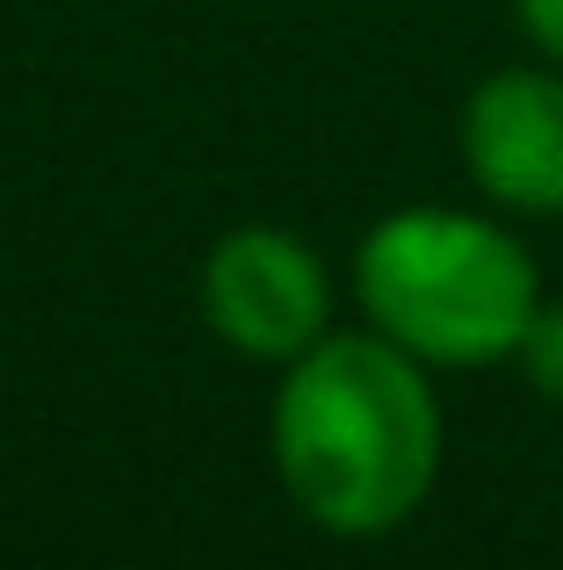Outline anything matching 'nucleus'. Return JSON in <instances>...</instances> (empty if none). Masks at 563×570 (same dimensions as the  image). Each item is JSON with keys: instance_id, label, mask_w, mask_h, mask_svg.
I'll use <instances>...</instances> for the list:
<instances>
[{"instance_id": "obj_6", "label": "nucleus", "mask_w": 563, "mask_h": 570, "mask_svg": "<svg viewBox=\"0 0 563 570\" xmlns=\"http://www.w3.org/2000/svg\"><path fill=\"white\" fill-rule=\"evenodd\" d=\"M513 22H521L527 43H535V58L563 66V0H513Z\"/></svg>"}, {"instance_id": "obj_3", "label": "nucleus", "mask_w": 563, "mask_h": 570, "mask_svg": "<svg viewBox=\"0 0 563 570\" xmlns=\"http://www.w3.org/2000/svg\"><path fill=\"white\" fill-rule=\"evenodd\" d=\"M203 318L231 354L289 368L333 333V275L304 238L275 224H239L203 261Z\"/></svg>"}, {"instance_id": "obj_1", "label": "nucleus", "mask_w": 563, "mask_h": 570, "mask_svg": "<svg viewBox=\"0 0 563 570\" xmlns=\"http://www.w3.org/2000/svg\"><path fill=\"white\" fill-rule=\"evenodd\" d=\"M275 476L310 528L339 542L397 534L441 484V397L434 368L397 340L325 333L282 368L275 390Z\"/></svg>"}, {"instance_id": "obj_5", "label": "nucleus", "mask_w": 563, "mask_h": 570, "mask_svg": "<svg viewBox=\"0 0 563 570\" xmlns=\"http://www.w3.org/2000/svg\"><path fill=\"white\" fill-rule=\"evenodd\" d=\"M513 368L527 376V390H535L542 404H556V412H563V304H550V296H542V311L527 318V333H521Z\"/></svg>"}, {"instance_id": "obj_2", "label": "nucleus", "mask_w": 563, "mask_h": 570, "mask_svg": "<svg viewBox=\"0 0 563 570\" xmlns=\"http://www.w3.org/2000/svg\"><path fill=\"white\" fill-rule=\"evenodd\" d=\"M362 318L426 368H498L542 311V275L521 232L484 209L412 203L354 246Z\"/></svg>"}, {"instance_id": "obj_4", "label": "nucleus", "mask_w": 563, "mask_h": 570, "mask_svg": "<svg viewBox=\"0 0 563 570\" xmlns=\"http://www.w3.org/2000/svg\"><path fill=\"white\" fill-rule=\"evenodd\" d=\"M463 174L498 217H563V66H498L455 124Z\"/></svg>"}]
</instances>
